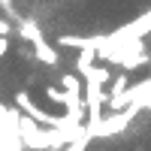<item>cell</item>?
I'll return each mask as SVG.
<instances>
[{
  "label": "cell",
  "instance_id": "6da1fadb",
  "mask_svg": "<svg viewBox=\"0 0 151 151\" xmlns=\"http://www.w3.org/2000/svg\"><path fill=\"white\" fill-rule=\"evenodd\" d=\"M18 136H21V142H24V151H60L67 142L60 139V133L55 127H42V124H36L33 118H27L21 112L18 115Z\"/></svg>",
  "mask_w": 151,
  "mask_h": 151
},
{
  "label": "cell",
  "instance_id": "7a4b0ae2",
  "mask_svg": "<svg viewBox=\"0 0 151 151\" xmlns=\"http://www.w3.org/2000/svg\"><path fill=\"white\" fill-rule=\"evenodd\" d=\"M142 109L136 106H127V109H118V112H109V115H103L97 124H85L88 133H91V139H106V136H118L121 130H127V124L139 115Z\"/></svg>",
  "mask_w": 151,
  "mask_h": 151
},
{
  "label": "cell",
  "instance_id": "3957f363",
  "mask_svg": "<svg viewBox=\"0 0 151 151\" xmlns=\"http://www.w3.org/2000/svg\"><path fill=\"white\" fill-rule=\"evenodd\" d=\"M15 30H18V36H21V40H27V42L42 40V30H40V24H36V18L18 15V18H15Z\"/></svg>",
  "mask_w": 151,
  "mask_h": 151
},
{
  "label": "cell",
  "instance_id": "277c9868",
  "mask_svg": "<svg viewBox=\"0 0 151 151\" xmlns=\"http://www.w3.org/2000/svg\"><path fill=\"white\" fill-rule=\"evenodd\" d=\"M30 45H33V52H36V60H42V64H48V67H55L58 60H60V55H58V48H55L52 42H48L45 36H42V40H36V42H30Z\"/></svg>",
  "mask_w": 151,
  "mask_h": 151
},
{
  "label": "cell",
  "instance_id": "5b68a950",
  "mask_svg": "<svg viewBox=\"0 0 151 151\" xmlns=\"http://www.w3.org/2000/svg\"><path fill=\"white\" fill-rule=\"evenodd\" d=\"M82 76H85V79H91V82H97V85H103V88H106V85L112 82L109 64H106V67H97V64H94V67H88V70H85Z\"/></svg>",
  "mask_w": 151,
  "mask_h": 151
},
{
  "label": "cell",
  "instance_id": "8992f818",
  "mask_svg": "<svg viewBox=\"0 0 151 151\" xmlns=\"http://www.w3.org/2000/svg\"><path fill=\"white\" fill-rule=\"evenodd\" d=\"M94 60H97V52H94V48H82L79 58H76V70L85 73L88 67H94Z\"/></svg>",
  "mask_w": 151,
  "mask_h": 151
},
{
  "label": "cell",
  "instance_id": "52a82bcc",
  "mask_svg": "<svg viewBox=\"0 0 151 151\" xmlns=\"http://www.w3.org/2000/svg\"><path fill=\"white\" fill-rule=\"evenodd\" d=\"M60 91H70V94H82V82L76 79L73 73H67V76H60Z\"/></svg>",
  "mask_w": 151,
  "mask_h": 151
},
{
  "label": "cell",
  "instance_id": "ba28073f",
  "mask_svg": "<svg viewBox=\"0 0 151 151\" xmlns=\"http://www.w3.org/2000/svg\"><path fill=\"white\" fill-rule=\"evenodd\" d=\"M88 142H91V139H76V142H67L60 151H85V148H88Z\"/></svg>",
  "mask_w": 151,
  "mask_h": 151
},
{
  "label": "cell",
  "instance_id": "9c48e42d",
  "mask_svg": "<svg viewBox=\"0 0 151 151\" xmlns=\"http://www.w3.org/2000/svg\"><path fill=\"white\" fill-rule=\"evenodd\" d=\"M45 97L52 100V103H64V91H58V88H48V91H45Z\"/></svg>",
  "mask_w": 151,
  "mask_h": 151
},
{
  "label": "cell",
  "instance_id": "30bf717a",
  "mask_svg": "<svg viewBox=\"0 0 151 151\" xmlns=\"http://www.w3.org/2000/svg\"><path fill=\"white\" fill-rule=\"evenodd\" d=\"M9 33H12V24L6 18H0V36H9Z\"/></svg>",
  "mask_w": 151,
  "mask_h": 151
},
{
  "label": "cell",
  "instance_id": "8fae6325",
  "mask_svg": "<svg viewBox=\"0 0 151 151\" xmlns=\"http://www.w3.org/2000/svg\"><path fill=\"white\" fill-rule=\"evenodd\" d=\"M0 6H3V9L9 12V15H12V18H18V15H15V9H12V0H0Z\"/></svg>",
  "mask_w": 151,
  "mask_h": 151
},
{
  "label": "cell",
  "instance_id": "7c38bea8",
  "mask_svg": "<svg viewBox=\"0 0 151 151\" xmlns=\"http://www.w3.org/2000/svg\"><path fill=\"white\" fill-rule=\"evenodd\" d=\"M9 52V40H6V36H0V58H3Z\"/></svg>",
  "mask_w": 151,
  "mask_h": 151
},
{
  "label": "cell",
  "instance_id": "4fadbf2b",
  "mask_svg": "<svg viewBox=\"0 0 151 151\" xmlns=\"http://www.w3.org/2000/svg\"><path fill=\"white\" fill-rule=\"evenodd\" d=\"M48 151H52V148H48Z\"/></svg>",
  "mask_w": 151,
  "mask_h": 151
}]
</instances>
